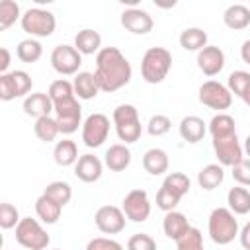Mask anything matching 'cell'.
<instances>
[{
    "mask_svg": "<svg viewBox=\"0 0 250 250\" xmlns=\"http://www.w3.org/2000/svg\"><path fill=\"white\" fill-rule=\"evenodd\" d=\"M94 76L102 92H117L131 82L133 68L127 57L117 47H104L96 55Z\"/></svg>",
    "mask_w": 250,
    "mask_h": 250,
    "instance_id": "6da1fadb",
    "label": "cell"
},
{
    "mask_svg": "<svg viewBox=\"0 0 250 250\" xmlns=\"http://www.w3.org/2000/svg\"><path fill=\"white\" fill-rule=\"evenodd\" d=\"M207 229H209L211 240L215 244H219V246L230 244L238 236V232H240L236 215L229 207H217V209H213L211 215H209V221H207Z\"/></svg>",
    "mask_w": 250,
    "mask_h": 250,
    "instance_id": "7a4b0ae2",
    "label": "cell"
},
{
    "mask_svg": "<svg viewBox=\"0 0 250 250\" xmlns=\"http://www.w3.org/2000/svg\"><path fill=\"white\" fill-rule=\"evenodd\" d=\"M172 68V53L164 47H150L141 61V76L148 84H160Z\"/></svg>",
    "mask_w": 250,
    "mask_h": 250,
    "instance_id": "3957f363",
    "label": "cell"
},
{
    "mask_svg": "<svg viewBox=\"0 0 250 250\" xmlns=\"http://www.w3.org/2000/svg\"><path fill=\"white\" fill-rule=\"evenodd\" d=\"M113 127L115 133L119 137V141H123V145H131L137 143L141 139L143 133V125H141V117H139V109L133 104H121L113 109Z\"/></svg>",
    "mask_w": 250,
    "mask_h": 250,
    "instance_id": "277c9868",
    "label": "cell"
},
{
    "mask_svg": "<svg viewBox=\"0 0 250 250\" xmlns=\"http://www.w3.org/2000/svg\"><path fill=\"white\" fill-rule=\"evenodd\" d=\"M16 242L25 250H45L51 242V236L37 219L23 217L16 227Z\"/></svg>",
    "mask_w": 250,
    "mask_h": 250,
    "instance_id": "5b68a950",
    "label": "cell"
},
{
    "mask_svg": "<svg viewBox=\"0 0 250 250\" xmlns=\"http://www.w3.org/2000/svg\"><path fill=\"white\" fill-rule=\"evenodd\" d=\"M20 23H21V29L27 35H31L33 39L35 37H49V35H53L55 27H57V18L49 10L29 8L23 12Z\"/></svg>",
    "mask_w": 250,
    "mask_h": 250,
    "instance_id": "8992f818",
    "label": "cell"
},
{
    "mask_svg": "<svg viewBox=\"0 0 250 250\" xmlns=\"http://www.w3.org/2000/svg\"><path fill=\"white\" fill-rule=\"evenodd\" d=\"M55 105V119L59 125V131L62 135H72L78 131V127L84 123L82 121V105L76 96L66 98L62 102L53 104Z\"/></svg>",
    "mask_w": 250,
    "mask_h": 250,
    "instance_id": "52a82bcc",
    "label": "cell"
},
{
    "mask_svg": "<svg viewBox=\"0 0 250 250\" xmlns=\"http://www.w3.org/2000/svg\"><path fill=\"white\" fill-rule=\"evenodd\" d=\"M33 88V80L25 70H12L0 74V100L10 102L16 98H27Z\"/></svg>",
    "mask_w": 250,
    "mask_h": 250,
    "instance_id": "ba28073f",
    "label": "cell"
},
{
    "mask_svg": "<svg viewBox=\"0 0 250 250\" xmlns=\"http://www.w3.org/2000/svg\"><path fill=\"white\" fill-rule=\"evenodd\" d=\"M197 98L203 105H207L209 109H217L219 113H225V109H229L230 104H232L230 90L225 84L217 82V80L203 82L197 90Z\"/></svg>",
    "mask_w": 250,
    "mask_h": 250,
    "instance_id": "9c48e42d",
    "label": "cell"
},
{
    "mask_svg": "<svg viewBox=\"0 0 250 250\" xmlns=\"http://www.w3.org/2000/svg\"><path fill=\"white\" fill-rule=\"evenodd\" d=\"M109 137V117L104 113H90L82 123V141L88 148L102 146Z\"/></svg>",
    "mask_w": 250,
    "mask_h": 250,
    "instance_id": "30bf717a",
    "label": "cell"
},
{
    "mask_svg": "<svg viewBox=\"0 0 250 250\" xmlns=\"http://www.w3.org/2000/svg\"><path fill=\"white\" fill-rule=\"evenodd\" d=\"M82 64V55L76 51L74 45H57L51 53V66L61 76H76Z\"/></svg>",
    "mask_w": 250,
    "mask_h": 250,
    "instance_id": "8fae6325",
    "label": "cell"
},
{
    "mask_svg": "<svg viewBox=\"0 0 250 250\" xmlns=\"http://www.w3.org/2000/svg\"><path fill=\"white\" fill-rule=\"evenodd\" d=\"M123 213L133 223H145L150 217V199L145 189H131L123 197Z\"/></svg>",
    "mask_w": 250,
    "mask_h": 250,
    "instance_id": "7c38bea8",
    "label": "cell"
},
{
    "mask_svg": "<svg viewBox=\"0 0 250 250\" xmlns=\"http://www.w3.org/2000/svg\"><path fill=\"white\" fill-rule=\"evenodd\" d=\"M213 150H215V156L221 166L232 168L234 164H238L244 158V150H242V145H240L236 133L229 135V137L213 139Z\"/></svg>",
    "mask_w": 250,
    "mask_h": 250,
    "instance_id": "4fadbf2b",
    "label": "cell"
},
{
    "mask_svg": "<svg viewBox=\"0 0 250 250\" xmlns=\"http://www.w3.org/2000/svg\"><path fill=\"white\" fill-rule=\"evenodd\" d=\"M125 213L121 207H115V205H102L96 215H94V223L98 227L100 232L104 234H117L125 229Z\"/></svg>",
    "mask_w": 250,
    "mask_h": 250,
    "instance_id": "5bb4252c",
    "label": "cell"
},
{
    "mask_svg": "<svg viewBox=\"0 0 250 250\" xmlns=\"http://www.w3.org/2000/svg\"><path fill=\"white\" fill-rule=\"evenodd\" d=\"M121 25L135 35H146L148 31H152L154 20L148 12L141 8H127L121 14Z\"/></svg>",
    "mask_w": 250,
    "mask_h": 250,
    "instance_id": "9a60e30c",
    "label": "cell"
},
{
    "mask_svg": "<svg viewBox=\"0 0 250 250\" xmlns=\"http://www.w3.org/2000/svg\"><path fill=\"white\" fill-rule=\"evenodd\" d=\"M197 68L205 76H217L225 68V53L217 45H207L197 53Z\"/></svg>",
    "mask_w": 250,
    "mask_h": 250,
    "instance_id": "2e32d148",
    "label": "cell"
},
{
    "mask_svg": "<svg viewBox=\"0 0 250 250\" xmlns=\"http://www.w3.org/2000/svg\"><path fill=\"white\" fill-rule=\"evenodd\" d=\"M104 174V164L98 156L86 152V154H80L78 162L74 164V176L84 182V184H94L102 178Z\"/></svg>",
    "mask_w": 250,
    "mask_h": 250,
    "instance_id": "e0dca14e",
    "label": "cell"
},
{
    "mask_svg": "<svg viewBox=\"0 0 250 250\" xmlns=\"http://www.w3.org/2000/svg\"><path fill=\"white\" fill-rule=\"evenodd\" d=\"M23 111H25V115L39 119V117L51 115V111H55V105H53V100L49 98V94L33 92L23 100Z\"/></svg>",
    "mask_w": 250,
    "mask_h": 250,
    "instance_id": "ac0fdd59",
    "label": "cell"
},
{
    "mask_svg": "<svg viewBox=\"0 0 250 250\" xmlns=\"http://www.w3.org/2000/svg\"><path fill=\"white\" fill-rule=\"evenodd\" d=\"M178 131H180V137H182L186 143L195 145V143L203 141V137H205V133H207V123H205L201 117H197V115H186V117L180 121Z\"/></svg>",
    "mask_w": 250,
    "mask_h": 250,
    "instance_id": "d6986e66",
    "label": "cell"
},
{
    "mask_svg": "<svg viewBox=\"0 0 250 250\" xmlns=\"http://www.w3.org/2000/svg\"><path fill=\"white\" fill-rule=\"evenodd\" d=\"M189 229H191V225H189V221L186 219L184 213H180V211H168V213L164 215L162 230H164V234H166L168 238L180 240Z\"/></svg>",
    "mask_w": 250,
    "mask_h": 250,
    "instance_id": "ffe728a7",
    "label": "cell"
},
{
    "mask_svg": "<svg viewBox=\"0 0 250 250\" xmlns=\"http://www.w3.org/2000/svg\"><path fill=\"white\" fill-rule=\"evenodd\" d=\"M74 47L80 55H98L104 47H102V35L96 29H80L74 37Z\"/></svg>",
    "mask_w": 250,
    "mask_h": 250,
    "instance_id": "44dd1931",
    "label": "cell"
},
{
    "mask_svg": "<svg viewBox=\"0 0 250 250\" xmlns=\"http://www.w3.org/2000/svg\"><path fill=\"white\" fill-rule=\"evenodd\" d=\"M72 86H74V96L78 100H94L102 92L94 72H86V70H82V72H78L74 76Z\"/></svg>",
    "mask_w": 250,
    "mask_h": 250,
    "instance_id": "7402d4cb",
    "label": "cell"
},
{
    "mask_svg": "<svg viewBox=\"0 0 250 250\" xmlns=\"http://www.w3.org/2000/svg\"><path fill=\"white\" fill-rule=\"evenodd\" d=\"M168 166H170V158H168V152L162 148L154 146L143 154V168L150 176H160V174L168 172Z\"/></svg>",
    "mask_w": 250,
    "mask_h": 250,
    "instance_id": "603a6c76",
    "label": "cell"
},
{
    "mask_svg": "<svg viewBox=\"0 0 250 250\" xmlns=\"http://www.w3.org/2000/svg\"><path fill=\"white\" fill-rule=\"evenodd\" d=\"M223 21L229 29L240 31L250 25V8L244 4H230L223 12Z\"/></svg>",
    "mask_w": 250,
    "mask_h": 250,
    "instance_id": "cb8c5ba5",
    "label": "cell"
},
{
    "mask_svg": "<svg viewBox=\"0 0 250 250\" xmlns=\"http://www.w3.org/2000/svg\"><path fill=\"white\" fill-rule=\"evenodd\" d=\"M131 164V150L127 145L117 143L105 150V166L111 172H123Z\"/></svg>",
    "mask_w": 250,
    "mask_h": 250,
    "instance_id": "d4e9b609",
    "label": "cell"
},
{
    "mask_svg": "<svg viewBox=\"0 0 250 250\" xmlns=\"http://www.w3.org/2000/svg\"><path fill=\"white\" fill-rule=\"evenodd\" d=\"M225 180V166L217 164H207L197 172V184L201 189L205 191H213L215 188H219Z\"/></svg>",
    "mask_w": 250,
    "mask_h": 250,
    "instance_id": "484cf974",
    "label": "cell"
},
{
    "mask_svg": "<svg viewBox=\"0 0 250 250\" xmlns=\"http://www.w3.org/2000/svg\"><path fill=\"white\" fill-rule=\"evenodd\" d=\"M35 213H37L39 221H43L45 225H55L61 219L62 207L57 201H53L51 197H47L45 193H41L35 199Z\"/></svg>",
    "mask_w": 250,
    "mask_h": 250,
    "instance_id": "4316f807",
    "label": "cell"
},
{
    "mask_svg": "<svg viewBox=\"0 0 250 250\" xmlns=\"http://www.w3.org/2000/svg\"><path fill=\"white\" fill-rule=\"evenodd\" d=\"M53 158L59 166H74L78 162V146L74 141L70 139H62L57 141L55 148H53Z\"/></svg>",
    "mask_w": 250,
    "mask_h": 250,
    "instance_id": "83f0119b",
    "label": "cell"
},
{
    "mask_svg": "<svg viewBox=\"0 0 250 250\" xmlns=\"http://www.w3.org/2000/svg\"><path fill=\"white\" fill-rule=\"evenodd\" d=\"M207 31L201 27H186L180 33V47L186 51H201L203 47H207Z\"/></svg>",
    "mask_w": 250,
    "mask_h": 250,
    "instance_id": "f1b7e54d",
    "label": "cell"
},
{
    "mask_svg": "<svg viewBox=\"0 0 250 250\" xmlns=\"http://www.w3.org/2000/svg\"><path fill=\"white\" fill-rule=\"evenodd\" d=\"M227 203L234 215H246L250 213V191L244 186H234L227 193Z\"/></svg>",
    "mask_w": 250,
    "mask_h": 250,
    "instance_id": "f546056e",
    "label": "cell"
},
{
    "mask_svg": "<svg viewBox=\"0 0 250 250\" xmlns=\"http://www.w3.org/2000/svg\"><path fill=\"white\" fill-rule=\"evenodd\" d=\"M207 131L211 133L213 139H221V137H229L236 133V123L229 113H217L213 115V119L207 125Z\"/></svg>",
    "mask_w": 250,
    "mask_h": 250,
    "instance_id": "4dcf8cb0",
    "label": "cell"
},
{
    "mask_svg": "<svg viewBox=\"0 0 250 250\" xmlns=\"http://www.w3.org/2000/svg\"><path fill=\"white\" fill-rule=\"evenodd\" d=\"M33 133L39 141L43 143H53L57 137H59V125H57V119L53 115H45V117H39L35 119V125H33Z\"/></svg>",
    "mask_w": 250,
    "mask_h": 250,
    "instance_id": "1f68e13d",
    "label": "cell"
},
{
    "mask_svg": "<svg viewBox=\"0 0 250 250\" xmlns=\"http://www.w3.org/2000/svg\"><path fill=\"white\" fill-rule=\"evenodd\" d=\"M16 55H18V59H20L21 62L31 64V62H37V61L41 59V55H43V47H41V43H39L37 39L29 37V39H23V41L18 43V47H16Z\"/></svg>",
    "mask_w": 250,
    "mask_h": 250,
    "instance_id": "d6a6232c",
    "label": "cell"
},
{
    "mask_svg": "<svg viewBox=\"0 0 250 250\" xmlns=\"http://www.w3.org/2000/svg\"><path fill=\"white\" fill-rule=\"evenodd\" d=\"M162 188H166L168 191H172L174 195H178V197L182 199L186 193H189V189H191V180H189L188 174H184V172H170V174L164 178Z\"/></svg>",
    "mask_w": 250,
    "mask_h": 250,
    "instance_id": "836d02e7",
    "label": "cell"
},
{
    "mask_svg": "<svg viewBox=\"0 0 250 250\" xmlns=\"http://www.w3.org/2000/svg\"><path fill=\"white\" fill-rule=\"evenodd\" d=\"M43 193L47 197H51L53 201H57L61 207H64L72 199V188H70L68 182H62V180H55V182L47 184V188L43 189Z\"/></svg>",
    "mask_w": 250,
    "mask_h": 250,
    "instance_id": "e575fe53",
    "label": "cell"
},
{
    "mask_svg": "<svg viewBox=\"0 0 250 250\" xmlns=\"http://www.w3.org/2000/svg\"><path fill=\"white\" fill-rule=\"evenodd\" d=\"M21 10L20 4L14 0H2L0 2V29H8L16 23V20H21Z\"/></svg>",
    "mask_w": 250,
    "mask_h": 250,
    "instance_id": "d590c367",
    "label": "cell"
},
{
    "mask_svg": "<svg viewBox=\"0 0 250 250\" xmlns=\"http://www.w3.org/2000/svg\"><path fill=\"white\" fill-rule=\"evenodd\" d=\"M250 86V72L246 70H234L229 74V80H227V88L230 90V94L242 98L244 92L248 90Z\"/></svg>",
    "mask_w": 250,
    "mask_h": 250,
    "instance_id": "8d00e7d4",
    "label": "cell"
},
{
    "mask_svg": "<svg viewBox=\"0 0 250 250\" xmlns=\"http://www.w3.org/2000/svg\"><path fill=\"white\" fill-rule=\"evenodd\" d=\"M47 94H49V98L53 100V104H57V102H62V100H66V98H72V96H74V86H72V82H68L66 78H59V80L51 82Z\"/></svg>",
    "mask_w": 250,
    "mask_h": 250,
    "instance_id": "74e56055",
    "label": "cell"
},
{
    "mask_svg": "<svg viewBox=\"0 0 250 250\" xmlns=\"http://www.w3.org/2000/svg\"><path fill=\"white\" fill-rule=\"evenodd\" d=\"M176 248L178 250H205L201 230L195 229V227H191L180 240H176Z\"/></svg>",
    "mask_w": 250,
    "mask_h": 250,
    "instance_id": "f35d334b",
    "label": "cell"
},
{
    "mask_svg": "<svg viewBox=\"0 0 250 250\" xmlns=\"http://www.w3.org/2000/svg\"><path fill=\"white\" fill-rule=\"evenodd\" d=\"M20 211L16 205L12 203H2L0 205V227L4 230H10V229H16L18 223H20Z\"/></svg>",
    "mask_w": 250,
    "mask_h": 250,
    "instance_id": "ab89813d",
    "label": "cell"
},
{
    "mask_svg": "<svg viewBox=\"0 0 250 250\" xmlns=\"http://www.w3.org/2000/svg\"><path fill=\"white\" fill-rule=\"evenodd\" d=\"M170 129H172V121H170L168 115H162V113L152 115V117L148 119V123H146V131H148V135H152V137H162V135H166Z\"/></svg>",
    "mask_w": 250,
    "mask_h": 250,
    "instance_id": "60d3db41",
    "label": "cell"
},
{
    "mask_svg": "<svg viewBox=\"0 0 250 250\" xmlns=\"http://www.w3.org/2000/svg\"><path fill=\"white\" fill-rule=\"evenodd\" d=\"M127 250H156V240L146 232H137L127 240Z\"/></svg>",
    "mask_w": 250,
    "mask_h": 250,
    "instance_id": "b9f144b4",
    "label": "cell"
},
{
    "mask_svg": "<svg viewBox=\"0 0 250 250\" xmlns=\"http://www.w3.org/2000/svg\"><path fill=\"white\" fill-rule=\"evenodd\" d=\"M178 203H180V197L160 186V189H158V193H156V207L162 209L164 213H168V211H176Z\"/></svg>",
    "mask_w": 250,
    "mask_h": 250,
    "instance_id": "7bdbcfd3",
    "label": "cell"
},
{
    "mask_svg": "<svg viewBox=\"0 0 250 250\" xmlns=\"http://www.w3.org/2000/svg\"><path fill=\"white\" fill-rule=\"evenodd\" d=\"M230 174L238 186H250V158H242L238 164H234L230 168Z\"/></svg>",
    "mask_w": 250,
    "mask_h": 250,
    "instance_id": "ee69618b",
    "label": "cell"
},
{
    "mask_svg": "<svg viewBox=\"0 0 250 250\" xmlns=\"http://www.w3.org/2000/svg\"><path fill=\"white\" fill-rule=\"evenodd\" d=\"M86 250H125L117 240L113 238H105V236H98V238H92L88 244H86Z\"/></svg>",
    "mask_w": 250,
    "mask_h": 250,
    "instance_id": "f6af8a7d",
    "label": "cell"
},
{
    "mask_svg": "<svg viewBox=\"0 0 250 250\" xmlns=\"http://www.w3.org/2000/svg\"><path fill=\"white\" fill-rule=\"evenodd\" d=\"M238 240H240V246H242L244 250H250V223H246V225L240 229Z\"/></svg>",
    "mask_w": 250,
    "mask_h": 250,
    "instance_id": "bcb514c9",
    "label": "cell"
},
{
    "mask_svg": "<svg viewBox=\"0 0 250 250\" xmlns=\"http://www.w3.org/2000/svg\"><path fill=\"white\" fill-rule=\"evenodd\" d=\"M0 74H6L8 72V66H10V61H12V55H10V51L6 49V47H2L0 49Z\"/></svg>",
    "mask_w": 250,
    "mask_h": 250,
    "instance_id": "7dc6e473",
    "label": "cell"
},
{
    "mask_svg": "<svg viewBox=\"0 0 250 250\" xmlns=\"http://www.w3.org/2000/svg\"><path fill=\"white\" fill-rule=\"evenodd\" d=\"M240 59H242L246 64H250V39H246V41L242 43V47H240Z\"/></svg>",
    "mask_w": 250,
    "mask_h": 250,
    "instance_id": "c3c4849f",
    "label": "cell"
},
{
    "mask_svg": "<svg viewBox=\"0 0 250 250\" xmlns=\"http://www.w3.org/2000/svg\"><path fill=\"white\" fill-rule=\"evenodd\" d=\"M242 150H244V154L250 158V135L244 139V146H242Z\"/></svg>",
    "mask_w": 250,
    "mask_h": 250,
    "instance_id": "681fc988",
    "label": "cell"
},
{
    "mask_svg": "<svg viewBox=\"0 0 250 250\" xmlns=\"http://www.w3.org/2000/svg\"><path fill=\"white\" fill-rule=\"evenodd\" d=\"M242 100H244V104L250 107V86H248V90L244 92V96H242Z\"/></svg>",
    "mask_w": 250,
    "mask_h": 250,
    "instance_id": "f907efd6",
    "label": "cell"
},
{
    "mask_svg": "<svg viewBox=\"0 0 250 250\" xmlns=\"http://www.w3.org/2000/svg\"><path fill=\"white\" fill-rule=\"evenodd\" d=\"M55 250H61V248H55Z\"/></svg>",
    "mask_w": 250,
    "mask_h": 250,
    "instance_id": "816d5d0a",
    "label": "cell"
}]
</instances>
